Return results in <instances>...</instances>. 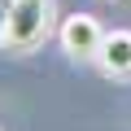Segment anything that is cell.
Returning <instances> with one entry per match:
<instances>
[{"label": "cell", "instance_id": "cell-1", "mask_svg": "<svg viewBox=\"0 0 131 131\" xmlns=\"http://www.w3.org/2000/svg\"><path fill=\"white\" fill-rule=\"evenodd\" d=\"M57 5L52 0H13L9 22H5V48L9 52H35L52 35Z\"/></svg>", "mask_w": 131, "mask_h": 131}, {"label": "cell", "instance_id": "cell-2", "mask_svg": "<svg viewBox=\"0 0 131 131\" xmlns=\"http://www.w3.org/2000/svg\"><path fill=\"white\" fill-rule=\"evenodd\" d=\"M57 39H61V48L70 52V57H79V61H96L105 31H101V22H96L92 13H70V18H61Z\"/></svg>", "mask_w": 131, "mask_h": 131}, {"label": "cell", "instance_id": "cell-3", "mask_svg": "<svg viewBox=\"0 0 131 131\" xmlns=\"http://www.w3.org/2000/svg\"><path fill=\"white\" fill-rule=\"evenodd\" d=\"M96 66H101L109 79H131V31L127 26L105 31L101 52H96Z\"/></svg>", "mask_w": 131, "mask_h": 131}, {"label": "cell", "instance_id": "cell-4", "mask_svg": "<svg viewBox=\"0 0 131 131\" xmlns=\"http://www.w3.org/2000/svg\"><path fill=\"white\" fill-rule=\"evenodd\" d=\"M9 9H13V0H0V44H5V22H9Z\"/></svg>", "mask_w": 131, "mask_h": 131}]
</instances>
